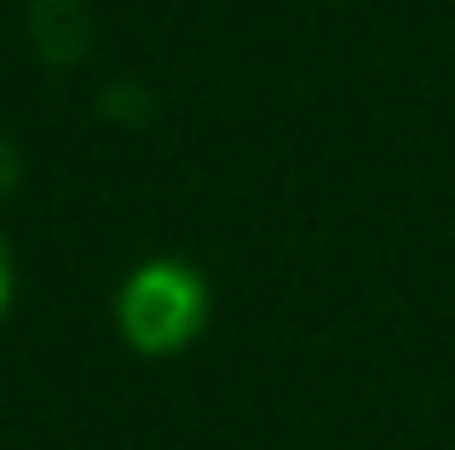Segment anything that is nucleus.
<instances>
[{
  "instance_id": "nucleus-3",
  "label": "nucleus",
  "mask_w": 455,
  "mask_h": 450,
  "mask_svg": "<svg viewBox=\"0 0 455 450\" xmlns=\"http://www.w3.org/2000/svg\"><path fill=\"white\" fill-rule=\"evenodd\" d=\"M12 185H18V150H12V139L0 133V197H6Z\"/></svg>"
},
{
  "instance_id": "nucleus-2",
  "label": "nucleus",
  "mask_w": 455,
  "mask_h": 450,
  "mask_svg": "<svg viewBox=\"0 0 455 450\" xmlns=\"http://www.w3.org/2000/svg\"><path fill=\"white\" fill-rule=\"evenodd\" d=\"M35 41H41L46 58L76 64L87 52V12L76 0H35Z\"/></svg>"
},
{
  "instance_id": "nucleus-1",
  "label": "nucleus",
  "mask_w": 455,
  "mask_h": 450,
  "mask_svg": "<svg viewBox=\"0 0 455 450\" xmlns=\"http://www.w3.org/2000/svg\"><path fill=\"white\" fill-rule=\"evenodd\" d=\"M116 317H122V341L145 358H173L179 347L202 335L208 324V283L185 266V260H150L116 294Z\"/></svg>"
},
{
  "instance_id": "nucleus-4",
  "label": "nucleus",
  "mask_w": 455,
  "mask_h": 450,
  "mask_svg": "<svg viewBox=\"0 0 455 450\" xmlns=\"http://www.w3.org/2000/svg\"><path fill=\"white\" fill-rule=\"evenodd\" d=\"M6 306H12V248L0 237V317H6Z\"/></svg>"
}]
</instances>
